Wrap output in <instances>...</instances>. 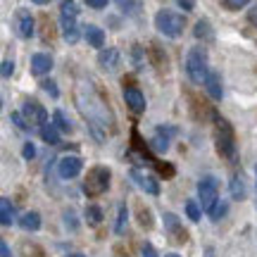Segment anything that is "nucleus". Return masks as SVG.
I'll use <instances>...</instances> for the list:
<instances>
[{
	"label": "nucleus",
	"mask_w": 257,
	"mask_h": 257,
	"mask_svg": "<svg viewBox=\"0 0 257 257\" xmlns=\"http://www.w3.org/2000/svg\"><path fill=\"white\" fill-rule=\"evenodd\" d=\"M184 24H186L184 15H179V12H174V10H160V12L155 15V27H157V31H160V34H165L167 38L181 36Z\"/></svg>",
	"instance_id": "nucleus-1"
},
{
	"label": "nucleus",
	"mask_w": 257,
	"mask_h": 257,
	"mask_svg": "<svg viewBox=\"0 0 257 257\" xmlns=\"http://www.w3.org/2000/svg\"><path fill=\"white\" fill-rule=\"evenodd\" d=\"M186 74H188V79H191L193 83H205L207 74H210V69H207V57H205V50H200V48H193L191 53H188V57H186Z\"/></svg>",
	"instance_id": "nucleus-2"
},
{
	"label": "nucleus",
	"mask_w": 257,
	"mask_h": 257,
	"mask_svg": "<svg viewBox=\"0 0 257 257\" xmlns=\"http://www.w3.org/2000/svg\"><path fill=\"white\" fill-rule=\"evenodd\" d=\"M217 195H219V184L214 176H202L198 181V200L205 212H210L217 205Z\"/></svg>",
	"instance_id": "nucleus-3"
},
{
	"label": "nucleus",
	"mask_w": 257,
	"mask_h": 257,
	"mask_svg": "<svg viewBox=\"0 0 257 257\" xmlns=\"http://www.w3.org/2000/svg\"><path fill=\"white\" fill-rule=\"evenodd\" d=\"M107 186H110V169L107 167H93L88 172V179H86L83 188L91 195H100V193L107 191Z\"/></svg>",
	"instance_id": "nucleus-4"
},
{
	"label": "nucleus",
	"mask_w": 257,
	"mask_h": 257,
	"mask_svg": "<svg viewBox=\"0 0 257 257\" xmlns=\"http://www.w3.org/2000/svg\"><path fill=\"white\" fill-rule=\"evenodd\" d=\"M22 114L29 121V126H46L48 124V112L43 105H38L36 100H27L22 105Z\"/></svg>",
	"instance_id": "nucleus-5"
},
{
	"label": "nucleus",
	"mask_w": 257,
	"mask_h": 257,
	"mask_svg": "<svg viewBox=\"0 0 257 257\" xmlns=\"http://www.w3.org/2000/svg\"><path fill=\"white\" fill-rule=\"evenodd\" d=\"M83 169V162L81 157L76 155H64L60 162H57V174H60V179H64V181H69V179H76V176L81 174Z\"/></svg>",
	"instance_id": "nucleus-6"
},
{
	"label": "nucleus",
	"mask_w": 257,
	"mask_h": 257,
	"mask_svg": "<svg viewBox=\"0 0 257 257\" xmlns=\"http://www.w3.org/2000/svg\"><path fill=\"white\" fill-rule=\"evenodd\" d=\"M79 107H81V112L91 121H98V124H102V126H107V110H105L95 98H88V105L79 100Z\"/></svg>",
	"instance_id": "nucleus-7"
},
{
	"label": "nucleus",
	"mask_w": 257,
	"mask_h": 257,
	"mask_svg": "<svg viewBox=\"0 0 257 257\" xmlns=\"http://www.w3.org/2000/svg\"><path fill=\"white\" fill-rule=\"evenodd\" d=\"M131 179H134V181H136L146 193H150V195H160V184H157V179L155 176H150L148 172H143V169H131Z\"/></svg>",
	"instance_id": "nucleus-8"
},
{
	"label": "nucleus",
	"mask_w": 257,
	"mask_h": 257,
	"mask_svg": "<svg viewBox=\"0 0 257 257\" xmlns=\"http://www.w3.org/2000/svg\"><path fill=\"white\" fill-rule=\"evenodd\" d=\"M217 124H219V128H221V131H219V150L229 157V160H233L236 150H233V136H231L229 124H226L224 119H219V117H217Z\"/></svg>",
	"instance_id": "nucleus-9"
},
{
	"label": "nucleus",
	"mask_w": 257,
	"mask_h": 257,
	"mask_svg": "<svg viewBox=\"0 0 257 257\" xmlns=\"http://www.w3.org/2000/svg\"><path fill=\"white\" fill-rule=\"evenodd\" d=\"M15 27H17V34L22 38H31V36H34V17H31V12H29V10H17Z\"/></svg>",
	"instance_id": "nucleus-10"
},
{
	"label": "nucleus",
	"mask_w": 257,
	"mask_h": 257,
	"mask_svg": "<svg viewBox=\"0 0 257 257\" xmlns=\"http://www.w3.org/2000/svg\"><path fill=\"white\" fill-rule=\"evenodd\" d=\"M124 100H126V105L136 114L146 112V95L138 91V88H124Z\"/></svg>",
	"instance_id": "nucleus-11"
},
{
	"label": "nucleus",
	"mask_w": 257,
	"mask_h": 257,
	"mask_svg": "<svg viewBox=\"0 0 257 257\" xmlns=\"http://www.w3.org/2000/svg\"><path fill=\"white\" fill-rule=\"evenodd\" d=\"M53 69V57L46 55V53H36L31 57V72L36 76H46L48 72Z\"/></svg>",
	"instance_id": "nucleus-12"
},
{
	"label": "nucleus",
	"mask_w": 257,
	"mask_h": 257,
	"mask_svg": "<svg viewBox=\"0 0 257 257\" xmlns=\"http://www.w3.org/2000/svg\"><path fill=\"white\" fill-rule=\"evenodd\" d=\"M202 86L207 88L210 98H214V100H221V95H224V88H221L219 74L214 72V69H210V74H207V79H205V83H202Z\"/></svg>",
	"instance_id": "nucleus-13"
},
{
	"label": "nucleus",
	"mask_w": 257,
	"mask_h": 257,
	"mask_svg": "<svg viewBox=\"0 0 257 257\" xmlns=\"http://www.w3.org/2000/svg\"><path fill=\"white\" fill-rule=\"evenodd\" d=\"M83 38H86V41H88V46H93V48L105 46V31H102L100 27H95V24L83 27Z\"/></svg>",
	"instance_id": "nucleus-14"
},
{
	"label": "nucleus",
	"mask_w": 257,
	"mask_h": 257,
	"mask_svg": "<svg viewBox=\"0 0 257 257\" xmlns=\"http://www.w3.org/2000/svg\"><path fill=\"white\" fill-rule=\"evenodd\" d=\"M98 62H100V67L102 69H107V72L117 69V62H119V50H117V48H105V50H100Z\"/></svg>",
	"instance_id": "nucleus-15"
},
{
	"label": "nucleus",
	"mask_w": 257,
	"mask_h": 257,
	"mask_svg": "<svg viewBox=\"0 0 257 257\" xmlns=\"http://www.w3.org/2000/svg\"><path fill=\"white\" fill-rule=\"evenodd\" d=\"M19 226L24 231H31V233L38 231L41 229V214H38V212H24L22 219H19Z\"/></svg>",
	"instance_id": "nucleus-16"
},
{
	"label": "nucleus",
	"mask_w": 257,
	"mask_h": 257,
	"mask_svg": "<svg viewBox=\"0 0 257 257\" xmlns=\"http://www.w3.org/2000/svg\"><path fill=\"white\" fill-rule=\"evenodd\" d=\"M62 34L67 43H76L79 41V27H76V19L62 17Z\"/></svg>",
	"instance_id": "nucleus-17"
},
{
	"label": "nucleus",
	"mask_w": 257,
	"mask_h": 257,
	"mask_svg": "<svg viewBox=\"0 0 257 257\" xmlns=\"http://www.w3.org/2000/svg\"><path fill=\"white\" fill-rule=\"evenodd\" d=\"M12 221H15V205L8 198H3L0 200V224L3 226H12Z\"/></svg>",
	"instance_id": "nucleus-18"
},
{
	"label": "nucleus",
	"mask_w": 257,
	"mask_h": 257,
	"mask_svg": "<svg viewBox=\"0 0 257 257\" xmlns=\"http://www.w3.org/2000/svg\"><path fill=\"white\" fill-rule=\"evenodd\" d=\"M231 198L233 200H245V181H243V176L236 174L231 179Z\"/></svg>",
	"instance_id": "nucleus-19"
},
{
	"label": "nucleus",
	"mask_w": 257,
	"mask_h": 257,
	"mask_svg": "<svg viewBox=\"0 0 257 257\" xmlns=\"http://www.w3.org/2000/svg\"><path fill=\"white\" fill-rule=\"evenodd\" d=\"M41 136H43L46 143L57 146V143H60V128H57L55 124H46V126H41Z\"/></svg>",
	"instance_id": "nucleus-20"
},
{
	"label": "nucleus",
	"mask_w": 257,
	"mask_h": 257,
	"mask_svg": "<svg viewBox=\"0 0 257 257\" xmlns=\"http://www.w3.org/2000/svg\"><path fill=\"white\" fill-rule=\"evenodd\" d=\"M53 124H55L60 131H72V121H69V117H67L62 110L53 112Z\"/></svg>",
	"instance_id": "nucleus-21"
},
{
	"label": "nucleus",
	"mask_w": 257,
	"mask_h": 257,
	"mask_svg": "<svg viewBox=\"0 0 257 257\" xmlns=\"http://www.w3.org/2000/svg\"><path fill=\"white\" fill-rule=\"evenodd\" d=\"M226 212H229V202H226V200H217V205H214L207 214H210L212 221H219L221 217H226Z\"/></svg>",
	"instance_id": "nucleus-22"
},
{
	"label": "nucleus",
	"mask_w": 257,
	"mask_h": 257,
	"mask_svg": "<svg viewBox=\"0 0 257 257\" xmlns=\"http://www.w3.org/2000/svg\"><path fill=\"white\" fill-rule=\"evenodd\" d=\"M186 217L191 221H200L202 217V207H200V202H195V200H186Z\"/></svg>",
	"instance_id": "nucleus-23"
},
{
	"label": "nucleus",
	"mask_w": 257,
	"mask_h": 257,
	"mask_svg": "<svg viewBox=\"0 0 257 257\" xmlns=\"http://www.w3.org/2000/svg\"><path fill=\"white\" fill-rule=\"evenodd\" d=\"M86 221H88L91 226H98L102 221V210L98 205H88V207H86Z\"/></svg>",
	"instance_id": "nucleus-24"
},
{
	"label": "nucleus",
	"mask_w": 257,
	"mask_h": 257,
	"mask_svg": "<svg viewBox=\"0 0 257 257\" xmlns=\"http://www.w3.org/2000/svg\"><path fill=\"white\" fill-rule=\"evenodd\" d=\"M162 221H165V226H167V231H169V233H179V231H181V226H179V217H176V214H172V212H165Z\"/></svg>",
	"instance_id": "nucleus-25"
},
{
	"label": "nucleus",
	"mask_w": 257,
	"mask_h": 257,
	"mask_svg": "<svg viewBox=\"0 0 257 257\" xmlns=\"http://www.w3.org/2000/svg\"><path fill=\"white\" fill-rule=\"evenodd\" d=\"M62 219H64V226H67L69 231H76V229H79V219H76V212H74V210H67V212H64Z\"/></svg>",
	"instance_id": "nucleus-26"
},
{
	"label": "nucleus",
	"mask_w": 257,
	"mask_h": 257,
	"mask_svg": "<svg viewBox=\"0 0 257 257\" xmlns=\"http://www.w3.org/2000/svg\"><path fill=\"white\" fill-rule=\"evenodd\" d=\"M76 15H79V8H76V3H74V0H64V3H62V17L76 19Z\"/></svg>",
	"instance_id": "nucleus-27"
},
{
	"label": "nucleus",
	"mask_w": 257,
	"mask_h": 257,
	"mask_svg": "<svg viewBox=\"0 0 257 257\" xmlns=\"http://www.w3.org/2000/svg\"><path fill=\"white\" fill-rule=\"evenodd\" d=\"M126 219H128V210H126V205H121V207H119V214H117V226H114V231H117V233H124Z\"/></svg>",
	"instance_id": "nucleus-28"
},
{
	"label": "nucleus",
	"mask_w": 257,
	"mask_h": 257,
	"mask_svg": "<svg viewBox=\"0 0 257 257\" xmlns=\"http://www.w3.org/2000/svg\"><path fill=\"white\" fill-rule=\"evenodd\" d=\"M212 31H210V22H205L200 19L198 24H195V38H210Z\"/></svg>",
	"instance_id": "nucleus-29"
},
{
	"label": "nucleus",
	"mask_w": 257,
	"mask_h": 257,
	"mask_svg": "<svg viewBox=\"0 0 257 257\" xmlns=\"http://www.w3.org/2000/svg\"><path fill=\"white\" fill-rule=\"evenodd\" d=\"M43 91L50 93L53 98H60V91H57V83L53 81V79H46V81H43Z\"/></svg>",
	"instance_id": "nucleus-30"
},
{
	"label": "nucleus",
	"mask_w": 257,
	"mask_h": 257,
	"mask_svg": "<svg viewBox=\"0 0 257 257\" xmlns=\"http://www.w3.org/2000/svg\"><path fill=\"white\" fill-rule=\"evenodd\" d=\"M12 121H15L22 131H29V121L24 119V114H22V112H12Z\"/></svg>",
	"instance_id": "nucleus-31"
},
{
	"label": "nucleus",
	"mask_w": 257,
	"mask_h": 257,
	"mask_svg": "<svg viewBox=\"0 0 257 257\" xmlns=\"http://www.w3.org/2000/svg\"><path fill=\"white\" fill-rule=\"evenodd\" d=\"M22 155H24V160H34L36 157V146L29 141V143H24V150H22Z\"/></svg>",
	"instance_id": "nucleus-32"
},
{
	"label": "nucleus",
	"mask_w": 257,
	"mask_h": 257,
	"mask_svg": "<svg viewBox=\"0 0 257 257\" xmlns=\"http://www.w3.org/2000/svg\"><path fill=\"white\" fill-rule=\"evenodd\" d=\"M12 72H15V64L10 62V60H5V62H3V67H0V74H3V79H10V76H12Z\"/></svg>",
	"instance_id": "nucleus-33"
},
{
	"label": "nucleus",
	"mask_w": 257,
	"mask_h": 257,
	"mask_svg": "<svg viewBox=\"0 0 257 257\" xmlns=\"http://www.w3.org/2000/svg\"><path fill=\"white\" fill-rule=\"evenodd\" d=\"M107 3H110V0H86V5H88V8H93V10H102Z\"/></svg>",
	"instance_id": "nucleus-34"
},
{
	"label": "nucleus",
	"mask_w": 257,
	"mask_h": 257,
	"mask_svg": "<svg viewBox=\"0 0 257 257\" xmlns=\"http://www.w3.org/2000/svg\"><path fill=\"white\" fill-rule=\"evenodd\" d=\"M226 5H229V8L240 10V8H245V5H248V0H226Z\"/></svg>",
	"instance_id": "nucleus-35"
},
{
	"label": "nucleus",
	"mask_w": 257,
	"mask_h": 257,
	"mask_svg": "<svg viewBox=\"0 0 257 257\" xmlns=\"http://www.w3.org/2000/svg\"><path fill=\"white\" fill-rule=\"evenodd\" d=\"M143 257H157V250L150 245V243H146L143 245Z\"/></svg>",
	"instance_id": "nucleus-36"
},
{
	"label": "nucleus",
	"mask_w": 257,
	"mask_h": 257,
	"mask_svg": "<svg viewBox=\"0 0 257 257\" xmlns=\"http://www.w3.org/2000/svg\"><path fill=\"white\" fill-rule=\"evenodd\" d=\"M0 257H12V250H10V245L5 243V240L0 243Z\"/></svg>",
	"instance_id": "nucleus-37"
},
{
	"label": "nucleus",
	"mask_w": 257,
	"mask_h": 257,
	"mask_svg": "<svg viewBox=\"0 0 257 257\" xmlns=\"http://www.w3.org/2000/svg\"><path fill=\"white\" fill-rule=\"evenodd\" d=\"M250 22H252V24H257V5L250 10Z\"/></svg>",
	"instance_id": "nucleus-38"
},
{
	"label": "nucleus",
	"mask_w": 257,
	"mask_h": 257,
	"mask_svg": "<svg viewBox=\"0 0 257 257\" xmlns=\"http://www.w3.org/2000/svg\"><path fill=\"white\" fill-rule=\"evenodd\" d=\"M179 3H181V5H184L186 10H191V8H193V0H179Z\"/></svg>",
	"instance_id": "nucleus-39"
},
{
	"label": "nucleus",
	"mask_w": 257,
	"mask_h": 257,
	"mask_svg": "<svg viewBox=\"0 0 257 257\" xmlns=\"http://www.w3.org/2000/svg\"><path fill=\"white\" fill-rule=\"evenodd\" d=\"M34 3H36V5H46L48 0H34Z\"/></svg>",
	"instance_id": "nucleus-40"
},
{
	"label": "nucleus",
	"mask_w": 257,
	"mask_h": 257,
	"mask_svg": "<svg viewBox=\"0 0 257 257\" xmlns=\"http://www.w3.org/2000/svg\"><path fill=\"white\" fill-rule=\"evenodd\" d=\"M165 257H181V255H176V252H167Z\"/></svg>",
	"instance_id": "nucleus-41"
},
{
	"label": "nucleus",
	"mask_w": 257,
	"mask_h": 257,
	"mask_svg": "<svg viewBox=\"0 0 257 257\" xmlns=\"http://www.w3.org/2000/svg\"><path fill=\"white\" fill-rule=\"evenodd\" d=\"M69 257H86V255H79V252H76V255H69Z\"/></svg>",
	"instance_id": "nucleus-42"
},
{
	"label": "nucleus",
	"mask_w": 257,
	"mask_h": 257,
	"mask_svg": "<svg viewBox=\"0 0 257 257\" xmlns=\"http://www.w3.org/2000/svg\"><path fill=\"white\" fill-rule=\"evenodd\" d=\"M255 184H257V165H255Z\"/></svg>",
	"instance_id": "nucleus-43"
},
{
	"label": "nucleus",
	"mask_w": 257,
	"mask_h": 257,
	"mask_svg": "<svg viewBox=\"0 0 257 257\" xmlns=\"http://www.w3.org/2000/svg\"><path fill=\"white\" fill-rule=\"evenodd\" d=\"M119 3H124V0H119Z\"/></svg>",
	"instance_id": "nucleus-44"
}]
</instances>
